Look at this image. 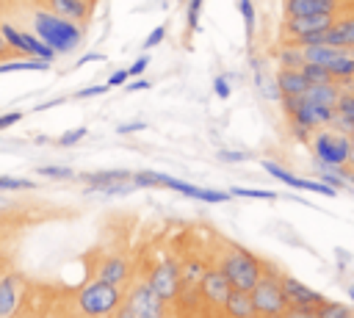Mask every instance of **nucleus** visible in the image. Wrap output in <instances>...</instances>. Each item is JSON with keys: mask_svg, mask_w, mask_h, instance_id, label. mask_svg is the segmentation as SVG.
<instances>
[{"mask_svg": "<svg viewBox=\"0 0 354 318\" xmlns=\"http://www.w3.org/2000/svg\"><path fill=\"white\" fill-rule=\"evenodd\" d=\"M22 188H33V183L30 180H19V177L0 174V191H22Z\"/></svg>", "mask_w": 354, "mask_h": 318, "instance_id": "obj_31", "label": "nucleus"}, {"mask_svg": "<svg viewBox=\"0 0 354 318\" xmlns=\"http://www.w3.org/2000/svg\"><path fill=\"white\" fill-rule=\"evenodd\" d=\"M88 61H105V55H102V53H88V55H83V58L77 61V66H80V64H88Z\"/></svg>", "mask_w": 354, "mask_h": 318, "instance_id": "obj_45", "label": "nucleus"}, {"mask_svg": "<svg viewBox=\"0 0 354 318\" xmlns=\"http://www.w3.org/2000/svg\"><path fill=\"white\" fill-rule=\"evenodd\" d=\"M332 127L340 130V133H351L354 130V94H340V100L335 105Z\"/></svg>", "mask_w": 354, "mask_h": 318, "instance_id": "obj_22", "label": "nucleus"}, {"mask_svg": "<svg viewBox=\"0 0 354 318\" xmlns=\"http://www.w3.org/2000/svg\"><path fill=\"white\" fill-rule=\"evenodd\" d=\"M304 100L307 102H315V105H326V108H335L337 100H340V88L337 83H313L307 91H304Z\"/></svg>", "mask_w": 354, "mask_h": 318, "instance_id": "obj_20", "label": "nucleus"}, {"mask_svg": "<svg viewBox=\"0 0 354 318\" xmlns=\"http://www.w3.org/2000/svg\"><path fill=\"white\" fill-rule=\"evenodd\" d=\"M313 155L324 169H340L348 166V155H351V144H348V133L340 130H315L310 138Z\"/></svg>", "mask_w": 354, "mask_h": 318, "instance_id": "obj_4", "label": "nucleus"}, {"mask_svg": "<svg viewBox=\"0 0 354 318\" xmlns=\"http://www.w3.org/2000/svg\"><path fill=\"white\" fill-rule=\"evenodd\" d=\"M218 268H221L224 277L230 279L232 290H243V293H252V288H254V285L260 282V277H263L260 260H257L252 252L241 249V246H232V249L221 257V265H218Z\"/></svg>", "mask_w": 354, "mask_h": 318, "instance_id": "obj_3", "label": "nucleus"}, {"mask_svg": "<svg viewBox=\"0 0 354 318\" xmlns=\"http://www.w3.org/2000/svg\"><path fill=\"white\" fill-rule=\"evenodd\" d=\"M301 75L307 77V83L313 86V83H332L335 77L329 75V69H324V66H318V64H304L301 66Z\"/></svg>", "mask_w": 354, "mask_h": 318, "instance_id": "obj_28", "label": "nucleus"}, {"mask_svg": "<svg viewBox=\"0 0 354 318\" xmlns=\"http://www.w3.org/2000/svg\"><path fill=\"white\" fill-rule=\"evenodd\" d=\"M155 185H163L169 191H177V194H185L191 199H199V202H207V205H221V202H230V191H213V188H202V185H194V183H185V180H177L171 174H163V171H155Z\"/></svg>", "mask_w": 354, "mask_h": 318, "instance_id": "obj_8", "label": "nucleus"}, {"mask_svg": "<svg viewBox=\"0 0 354 318\" xmlns=\"http://www.w3.org/2000/svg\"><path fill=\"white\" fill-rule=\"evenodd\" d=\"M218 158H221V160H246L243 152H224V149L218 152Z\"/></svg>", "mask_w": 354, "mask_h": 318, "instance_id": "obj_42", "label": "nucleus"}, {"mask_svg": "<svg viewBox=\"0 0 354 318\" xmlns=\"http://www.w3.org/2000/svg\"><path fill=\"white\" fill-rule=\"evenodd\" d=\"M324 44L343 47V50H354V14L335 19L332 28L324 33Z\"/></svg>", "mask_w": 354, "mask_h": 318, "instance_id": "obj_16", "label": "nucleus"}, {"mask_svg": "<svg viewBox=\"0 0 354 318\" xmlns=\"http://www.w3.org/2000/svg\"><path fill=\"white\" fill-rule=\"evenodd\" d=\"M147 285H149L163 301H171V299L180 293V288H183V279H180V263H174L171 257L160 260V263L149 271Z\"/></svg>", "mask_w": 354, "mask_h": 318, "instance_id": "obj_7", "label": "nucleus"}, {"mask_svg": "<svg viewBox=\"0 0 354 318\" xmlns=\"http://www.w3.org/2000/svg\"><path fill=\"white\" fill-rule=\"evenodd\" d=\"M346 318H354V312H351V315H346Z\"/></svg>", "mask_w": 354, "mask_h": 318, "instance_id": "obj_50", "label": "nucleus"}, {"mask_svg": "<svg viewBox=\"0 0 354 318\" xmlns=\"http://www.w3.org/2000/svg\"><path fill=\"white\" fill-rule=\"evenodd\" d=\"M136 130H144V124L141 122H127V124L119 127V133H136Z\"/></svg>", "mask_w": 354, "mask_h": 318, "instance_id": "obj_44", "label": "nucleus"}, {"mask_svg": "<svg viewBox=\"0 0 354 318\" xmlns=\"http://www.w3.org/2000/svg\"><path fill=\"white\" fill-rule=\"evenodd\" d=\"M274 83H277L279 97H304V91L310 88V83L301 75V69H279Z\"/></svg>", "mask_w": 354, "mask_h": 318, "instance_id": "obj_18", "label": "nucleus"}, {"mask_svg": "<svg viewBox=\"0 0 354 318\" xmlns=\"http://www.w3.org/2000/svg\"><path fill=\"white\" fill-rule=\"evenodd\" d=\"M277 61H279V69H301V66H304V55H301V47L288 41L285 47H279V53H277Z\"/></svg>", "mask_w": 354, "mask_h": 318, "instance_id": "obj_25", "label": "nucleus"}, {"mask_svg": "<svg viewBox=\"0 0 354 318\" xmlns=\"http://www.w3.org/2000/svg\"><path fill=\"white\" fill-rule=\"evenodd\" d=\"M6 53H11V50H8V44H6V39H3V33H0V55H6Z\"/></svg>", "mask_w": 354, "mask_h": 318, "instance_id": "obj_48", "label": "nucleus"}, {"mask_svg": "<svg viewBox=\"0 0 354 318\" xmlns=\"http://www.w3.org/2000/svg\"><path fill=\"white\" fill-rule=\"evenodd\" d=\"M130 75H127V69H116L111 77H108V88H116V86H124V80H127Z\"/></svg>", "mask_w": 354, "mask_h": 318, "instance_id": "obj_40", "label": "nucleus"}, {"mask_svg": "<svg viewBox=\"0 0 354 318\" xmlns=\"http://www.w3.org/2000/svg\"><path fill=\"white\" fill-rule=\"evenodd\" d=\"M335 19H337V14H304V17H285V22H282L285 41H296V39H301V36L329 30Z\"/></svg>", "mask_w": 354, "mask_h": 318, "instance_id": "obj_9", "label": "nucleus"}, {"mask_svg": "<svg viewBox=\"0 0 354 318\" xmlns=\"http://www.w3.org/2000/svg\"><path fill=\"white\" fill-rule=\"evenodd\" d=\"M279 274H274V271H266L263 277H260V282L252 288V304H254V312L260 315V318H279L282 312H285V307H288V301H285V293H282V285H279Z\"/></svg>", "mask_w": 354, "mask_h": 318, "instance_id": "obj_5", "label": "nucleus"}, {"mask_svg": "<svg viewBox=\"0 0 354 318\" xmlns=\"http://www.w3.org/2000/svg\"><path fill=\"white\" fill-rule=\"evenodd\" d=\"M22 119V111H8V113H3L0 116V130H6V127H11V124H17Z\"/></svg>", "mask_w": 354, "mask_h": 318, "instance_id": "obj_39", "label": "nucleus"}, {"mask_svg": "<svg viewBox=\"0 0 354 318\" xmlns=\"http://www.w3.org/2000/svg\"><path fill=\"white\" fill-rule=\"evenodd\" d=\"M263 169H266L271 177H277L279 183L290 185V188L313 191V194H324V196H337V191H335L332 185H326L324 180H304V177H296V174H290L285 166H279V163H274V160H263Z\"/></svg>", "mask_w": 354, "mask_h": 318, "instance_id": "obj_11", "label": "nucleus"}, {"mask_svg": "<svg viewBox=\"0 0 354 318\" xmlns=\"http://www.w3.org/2000/svg\"><path fill=\"white\" fill-rule=\"evenodd\" d=\"M86 133H88L86 127H77V130H72V133H64V135H61V144H64V147H66V144H75V141H80Z\"/></svg>", "mask_w": 354, "mask_h": 318, "instance_id": "obj_41", "label": "nucleus"}, {"mask_svg": "<svg viewBox=\"0 0 354 318\" xmlns=\"http://www.w3.org/2000/svg\"><path fill=\"white\" fill-rule=\"evenodd\" d=\"M147 66H149V55H141V58H136V64L127 69V75H130V77H138V75H144Z\"/></svg>", "mask_w": 354, "mask_h": 318, "instance_id": "obj_37", "label": "nucleus"}, {"mask_svg": "<svg viewBox=\"0 0 354 318\" xmlns=\"http://www.w3.org/2000/svg\"><path fill=\"white\" fill-rule=\"evenodd\" d=\"M348 299L354 301V285H348Z\"/></svg>", "mask_w": 354, "mask_h": 318, "instance_id": "obj_49", "label": "nucleus"}, {"mask_svg": "<svg viewBox=\"0 0 354 318\" xmlns=\"http://www.w3.org/2000/svg\"><path fill=\"white\" fill-rule=\"evenodd\" d=\"M149 88V80H136V83H127V91H144Z\"/></svg>", "mask_w": 354, "mask_h": 318, "instance_id": "obj_46", "label": "nucleus"}, {"mask_svg": "<svg viewBox=\"0 0 354 318\" xmlns=\"http://www.w3.org/2000/svg\"><path fill=\"white\" fill-rule=\"evenodd\" d=\"M47 69H50V64L41 58H19V61L0 64V75H6V72H47Z\"/></svg>", "mask_w": 354, "mask_h": 318, "instance_id": "obj_26", "label": "nucleus"}, {"mask_svg": "<svg viewBox=\"0 0 354 318\" xmlns=\"http://www.w3.org/2000/svg\"><path fill=\"white\" fill-rule=\"evenodd\" d=\"M33 33L50 47L55 50V55L61 53H75L83 41V28L72 19H64L53 11H36L33 14Z\"/></svg>", "mask_w": 354, "mask_h": 318, "instance_id": "obj_1", "label": "nucleus"}, {"mask_svg": "<svg viewBox=\"0 0 354 318\" xmlns=\"http://www.w3.org/2000/svg\"><path fill=\"white\" fill-rule=\"evenodd\" d=\"M127 274H130V265L122 254H108L97 265V279H102L108 285H122L127 279Z\"/></svg>", "mask_w": 354, "mask_h": 318, "instance_id": "obj_17", "label": "nucleus"}, {"mask_svg": "<svg viewBox=\"0 0 354 318\" xmlns=\"http://www.w3.org/2000/svg\"><path fill=\"white\" fill-rule=\"evenodd\" d=\"M133 174L124 169H113V171H91V174H80V180L86 185H111V183H124Z\"/></svg>", "mask_w": 354, "mask_h": 318, "instance_id": "obj_23", "label": "nucleus"}, {"mask_svg": "<svg viewBox=\"0 0 354 318\" xmlns=\"http://www.w3.org/2000/svg\"><path fill=\"white\" fill-rule=\"evenodd\" d=\"M19 274H3L0 277V318H14L19 310Z\"/></svg>", "mask_w": 354, "mask_h": 318, "instance_id": "obj_14", "label": "nucleus"}, {"mask_svg": "<svg viewBox=\"0 0 354 318\" xmlns=\"http://www.w3.org/2000/svg\"><path fill=\"white\" fill-rule=\"evenodd\" d=\"M224 310L230 318H257L254 312V304H252V296L243 293V290H232L224 301Z\"/></svg>", "mask_w": 354, "mask_h": 318, "instance_id": "obj_21", "label": "nucleus"}, {"mask_svg": "<svg viewBox=\"0 0 354 318\" xmlns=\"http://www.w3.org/2000/svg\"><path fill=\"white\" fill-rule=\"evenodd\" d=\"M232 196H246V199H277V191H268V188H243V185H235L230 191Z\"/></svg>", "mask_w": 354, "mask_h": 318, "instance_id": "obj_29", "label": "nucleus"}, {"mask_svg": "<svg viewBox=\"0 0 354 318\" xmlns=\"http://www.w3.org/2000/svg\"><path fill=\"white\" fill-rule=\"evenodd\" d=\"M50 3V11L64 17V19H72L77 25H83L88 17H91V6L88 0H47Z\"/></svg>", "mask_w": 354, "mask_h": 318, "instance_id": "obj_19", "label": "nucleus"}, {"mask_svg": "<svg viewBox=\"0 0 354 318\" xmlns=\"http://www.w3.org/2000/svg\"><path fill=\"white\" fill-rule=\"evenodd\" d=\"M213 91H216L221 100H227V97H230V83H227V77H224V75H218V77L213 80Z\"/></svg>", "mask_w": 354, "mask_h": 318, "instance_id": "obj_38", "label": "nucleus"}, {"mask_svg": "<svg viewBox=\"0 0 354 318\" xmlns=\"http://www.w3.org/2000/svg\"><path fill=\"white\" fill-rule=\"evenodd\" d=\"M285 17H304V14H337L340 0H285Z\"/></svg>", "mask_w": 354, "mask_h": 318, "instance_id": "obj_15", "label": "nucleus"}, {"mask_svg": "<svg viewBox=\"0 0 354 318\" xmlns=\"http://www.w3.org/2000/svg\"><path fill=\"white\" fill-rule=\"evenodd\" d=\"M205 263L202 260H185L180 265V279H183V288H199L202 277H205Z\"/></svg>", "mask_w": 354, "mask_h": 318, "instance_id": "obj_24", "label": "nucleus"}, {"mask_svg": "<svg viewBox=\"0 0 354 318\" xmlns=\"http://www.w3.org/2000/svg\"><path fill=\"white\" fill-rule=\"evenodd\" d=\"M279 285H282V293H285V301H288V307H313V310H318L326 299L318 293V290H313L310 285H304V282H299L296 277H282L279 279Z\"/></svg>", "mask_w": 354, "mask_h": 318, "instance_id": "obj_12", "label": "nucleus"}, {"mask_svg": "<svg viewBox=\"0 0 354 318\" xmlns=\"http://www.w3.org/2000/svg\"><path fill=\"white\" fill-rule=\"evenodd\" d=\"M113 318H136V312H133V310H130V307H127V304L122 301V307H119V310L113 312Z\"/></svg>", "mask_w": 354, "mask_h": 318, "instance_id": "obj_43", "label": "nucleus"}, {"mask_svg": "<svg viewBox=\"0 0 354 318\" xmlns=\"http://www.w3.org/2000/svg\"><path fill=\"white\" fill-rule=\"evenodd\" d=\"M0 33H3L8 50L22 53V55H28V58H41V61H47V64L55 61V50H50L36 33L19 30V28H14L11 22H3V25H0Z\"/></svg>", "mask_w": 354, "mask_h": 318, "instance_id": "obj_6", "label": "nucleus"}, {"mask_svg": "<svg viewBox=\"0 0 354 318\" xmlns=\"http://www.w3.org/2000/svg\"><path fill=\"white\" fill-rule=\"evenodd\" d=\"M39 174L50 177V180H72L75 177V171L69 166H39Z\"/></svg>", "mask_w": 354, "mask_h": 318, "instance_id": "obj_30", "label": "nucleus"}, {"mask_svg": "<svg viewBox=\"0 0 354 318\" xmlns=\"http://www.w3.org/2000/svg\"><path fill=\"white\" fill-rule=\"evenodd\" d=\"M163 36H166V28H163V25H158L155 30H149V36L144 39V50H152V47H158V44L163 41Z\"/></svg>", "mask_w": 354, "mask_h": 318, "instance_id": "obj_35", "label": "nucleus"}, {"mask_svg": "<svg viewBox=\"0 0 354 318\" xmlns=\"http://www.w3.org/2000/svg\"><path fill=\"white\" fill-rule=\"evenodd\" d=\"M202 3H205V0H188V30H196V28H199Z\"/></svg>", "mask_w": 354, "mask_h": 318, "instance_id": "obj_32", "label": "nucleus"}, {"mask_svg": "<svg viewBox=\"0 0 354 318\" xmlns=\"http://www.w3.org/2000/svg\"><path fill=\"white\" fill-rule=\"evenodd\" d=\"M241 14H243V22H246V33L252 36V30H254V8H252V0H241Z\"/></svg>", "mask_w": 354, "mask_h": 318, "instance_id": "obj_34", "label": "nucleus"}, {"mask_svg": "<svg viewBox=\"0 0 354 318\" xmlns=\"http://www.w3.org/2000/svg\"><path fill=\"white\" fill-rule=\"evenodd\" d=\"M124 304L136 312V318H163V299L147 285V279L133 285Z\"/></svg>", "mask_w": 354, "mask_h": 318, "instance_id": "obj_10", "label": "nucleus"}, {"mask_svg": "<svg viewBox=\"0 0 354 318\" xmlns=\"http://www.w3.org/2000/svg\"><path fill=\"white\" fill-rule=\"evenodd\" d=\"M315 315L318 318H346V315H351V307L348 304H343V301H324L318 310H315Z\"/></svg>", "mask_w": 354, "mask_h": 318, "instance_id": "obj_27", "label": "nucleus"}, {"mask_svg": "<svg viewBox=\"0 0 354 318\" xmlns=\"http://www.w3.org/2000/svg\"><path fill=\"white\" fill-rule=\"evenodd\" d=\"M199 293H202L205 301H210L216 307H224L227 296L232 293V285H230V279L224 277L221 268H207L205 277H202V282H199Z\"/></svg>", "mask_w": 354, "mask_h": 318, "instance_id": "obj_13", "label": "nucleus"}, {"mask_svg": "<svg viewBox=\"0 0 354 318\" xmlns=\"http://www.w3.org/2000/svg\"><path fill=\"white\" fill-rule=\"evenodd\" d=\"M348 144H351V155H348V166L354 169V130L348 133Z\"/></svg>", "mask_w": 354, "mask_h": 318, "instance_id": "obj_47", "label": "nucleus"}, {"mask_svg": "<svg viewBox=\"0 0 354 318\" xmlns=\"http://www.w3.org/2000/svg\"><path fill=\"white\" fill-rule=\"evenodd\" d=\"M124 296L119 290V285H108L102 279H91L77 290V310L86 318H108L122 307Z\"/></svg>", "mask_w": 354, "mask_h": 318, "instance_id": "obj_2", "label": "nucleus"}, {"mask_svg": "<svg viewBox=\"0 0 354 318\" xmlns=\"http://www.w3.org/2000/svg\"><path fill=\"white\" fill-rule=\"evenodd\" d=\"M279 318H318L313 307H285V312Z\"/></svg>", "mask_w": 354, "mask_h": 318, "instance_id": "obj_33", "label": "nucleus"}, {"mask_svg": "<svg viewBox=\"0 0 354 318\" xmlns=\"http://www.w3.org/2000/svg\"><path fill=\"white\" fill-rule=\"evenodd\" d=\"M105 91H108V83H102V86H86V88H80L75 97L86 100V97H100V94H105Z\"/></svg>", "mask_w": 354, "mask_h": 318, "instance_id": "obj_36", "label": "nucleus"}]
</instances>
